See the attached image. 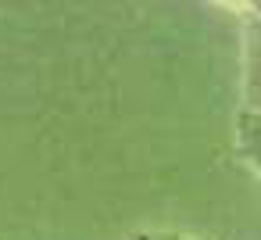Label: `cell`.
<instances>
[{"label":"cell","instance_id":"cell-1","mask_svg":"<svg viewBox=\"0 0 261 240\" xmlns=\"http://www.w3.org/2000/svg\"><path fill=\"white\" fill-rule=\"evenodd\" d=\"M261 111V0L247 8L243 26V108Z\"/></svg>","mask_w":261,"mask_h":240},{"label":"cell","instance_id":"cell-2","mask_svg":"<svg viewBox=\"0 0 261 240\" xmlns=\"http://www.w3.org/2000/svg\"><path fill=\"white\" fill-rule=\"evenodd\" d=\"M236 151L261 179V111L236 115Z\"/></svg>","mask_w":261,"mask_h":240},{"label":"cell","instance_id":"cell-3","mask_svg":"<svg viewBox=\"0 0 261 240\" xmlns=\"http://www.w3.org/2000/svg\"><path fill=\"white\" fill-rule=\"evenodd\" d=\"M129 240H207V236H197V233H179V229H143V233H133Z\"/></svg>","mask_w":261,"mask_h":240}]
</instances>
